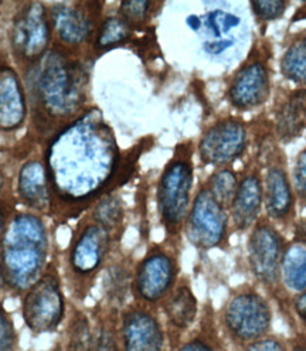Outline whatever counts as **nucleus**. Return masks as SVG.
Returning <instances> with one entry per match:
<instances>
[{"label": "nucleus", "mask_w": 306, "mask_h": 351, "mask_svg": "<svg viewBox=\"0 0 306 351\" xmlns=\"http://www.w3.org/2000/svg\"><path fill=\"white\" fill-rule=\"evenodd\" d=\"M264 208V184L257 171L239 182L228 215L237 232L250 231L262 217Z\"/></svg>", "instance_id": "nucleus-14"}, {"label": "nucleus", "mask_w": 306, "mask_h": 351, "mask_svg": "<svg viewBox=\"0 0 306 351\" xmlns=\"http://www.w3.org/2000/svg\"><path fill=\"white\" fill-rule=\"evenodd\" d=\"M90 351H122L119 333L114 330L113 324H102L97 328Z\"/></svg>", "instance_id": "nucleus-30"}, {"label": "nucleus", "mask_w": 306, "mask_h": 351, "mask_svg": "<svg viewBox=\"0 0 306 351\" xmlns=\"http://www.w3.org/2000/svg\"><path fill=\"white\" fill-rule=\"evenodd\" d=\"M51 20L60 38L69 44H78L91 32V20L85 13L70 5H56Z\"/></svg>", "instance_id": "nucleus-22"}, {"label": "nucleus", "mask_w": 306, "mask_h": 351, "mask_svg": "<svg viewBox=\"0 0 306 351\" xmlns=\"http://www.w3.org/2000/svg\"><path fill=\"white\" fill-rule=\"evenodd\" d=\"M238 184L239 182L237 179V174L233 170L222 169L211 174L206 187L209 189L215 202L224 210L230 211L235 193L238 190Z\"/></svg>", "instance_id": "nucleus-24"}, {"label": "nucleus", "mask_w": 306, "mask_h": 351, "mask_svg": "<svg viewBox=\"0 0 306 351\" xmlns=\"http://www.w3.org/2000/svg\"><path fill=\"white\" fill-rule=\"evenodd\" d=\"M270 75L268 70L261 61H252L238 71L233 80L228 98L235 108L251 109L268 98Z\"/></svg>", "instance_id": "nucleus-15"}, {"label": "nucleus", "mask_w": 306, "mask_h": 351, "mask_svg": "<svg viewBox=\"0 0 306 351\" xmlns=\"http://www.w3.org/2000/svg\"><path fill=\"white\" fill-rule=\"evenodd\" d=\"M230 351H287V340L270 335L266 339L258 340L244 347L233 348Z\"/></svg>", "instance_id": "nucleus-35"}, {"label": "nucleus", "mask_w": 306, "mask_h": 351, "mask_svg": "<svg viewBox=\"0 0 306 351\" xmlns=\"http://www.w3.org/2000/svg\"><path fill=\"white\" fill-rule=\"evenodd\" d=\"M228 211L215 202L207 187L200 189L185 221L187 239L196 248L203 251L222 248L228 241Z\"/></svg>", "instance_id": "nucleus-8"}, {"label": "nucleus", "mask_w": 306, "mask_h": 351, "mask_svg": "<svg viewBox=\"0 0 306 351\" xmlns=\"http://www.w3.org/2000/svg\"><path fill=\"white\" fill-rule=\"evenodd\" d=\"M193 167L189 153H176L163 170L158 186V210L170 235H176L185 226L190 210Z\"/></svg>", "instance_id": "nucleus-6"}, {"label": "nucleus", "mask_w": 306, "mask_h": 351, "mask_svg": "<svg viewBox=\"0 0 306 351\" xmlns=\"http://www.w3.org/2000/svg\"><path fill=\"white\" fill-rule=\"evenodd\" d=\"M292 189L298 200L306 206V149L299 153L292 173Z\"/></svg>", "instance_id": "nucleus-34"}, {"label": "nucleus", "mask_w": 306, "mask_h": 351, "mask_svg": "<svg viewBox=\"0 0 306 351\" xmlns=\"http://www.w3.org/2000/svg\"><path fill=\"white\" fill-rule=\"evenodd\" d=\"M5 183H6L5 176H3V173H2V171H0V193L3 191V189H5Z\"/></svg>", "instance_id": "nucleus-39"}, {"label": "nucleus", "mask_w": 306, "mask_h": 351, "mask_svg": "<svg viewBox=\"0 0 306 351\" xmlns=\"http://www.w3.org/2000/svg\"><path fill=\"white\" fill-rule=\"evenodd\" d=\"M294 312L296 317L306 326V291L298 293L292 302Z\"/></svg>", "instance_id": "nucleus-37"}, {"label": "nucleus", "mask_w": 306, "mask_h": 351, "mask_svg": "<svg viewBox=\"0 0 306 351\" xmlns=\"http://www.w3.org/2000/svg\"><path fill=\"white\" fill-rule=\"evenodd\" d=\"M287 351H306V335L299 333L287 340Z\"/></svg>", "instance_id": "nucleus-38"}, {"label": "nucleus", "mask_w": 306, "mask_h": 351, "mask_svg": "<svg viewBox=\"0 0 306 351\" xmlns=\"http://www.w3.org/2000/svg\"><path fill=\"white\" fill-rule=\"evenodd\" d=\"M47 251V231L41 219L32 214L16 215L0 244L5 280L16 291H29L43 276Z\"/></svg>", "instance_id": "nucleus-2"}, {"label": "nucleus", "mask_w": 306, "mask_h": 351, "mask_svg": "<svg viewBox=\"0 0 306 351\" xmlns=\"http://www.w3.org/2000/svg\"><path fill=\"white\" fill-rule=\"evenodd\" d=\"M281 282L295 295L306 291V244L299 241L287 244L281 263Z\"/></svg>", "instance_id": "nucleus-23"}, {"label": "nucleus", "mask_w": 306, "mask_h": 351, "mask_svg": "<svg viewBox=\"0 0 306 351\" xmlns=\"http://www.w3.org/2000/svg\"><path fill=\"white\" fill-rule=\"evenodd\" d=\"M132 282L134 279L130 276L129 269L121 265V263L109 267L104 279L105 293L108 299L115 304L123 303L129 288L132 287Z\"/></svg>", "instance_id": "nucleus-27"}, {"label": "nucleus", "mask_w": 306, "mask_h": 351, "mask_svg": "<svg viewBox=\"0 0 306 351\" xmlns=\"http://www.w3.org/2000/svg\"><path fill=\"white\" fill-rule=\"evenodd\" d=\"M12 44L16 53L25 60L36 61L45 56L50 44V25L41 3H29L16 16Z\"/></svg>", "instance_id": "nucleus-11"}, {"label": "nucleus", "mask_w": 306, "mask_h": 351, "mask_svg": "<svg viewBox=\"0 0 306 351\" xmlns=\"http://www.w3.org/2000/svg\"><path fill=\"white\" fill-rule=\"evenodd\" d=\"M94 221L95 224L105 228L108 232H111L121 227L123 217H125V208L121 197L117 194H108L104 199L95 206L94 213Z\"/></svg>", "instance_id": "nucleus-26"}, {"label": "nucleus", "mask_w": 306, "mask_h": 351, "mask_svg": "<svg viewBox=\"0 0 306 351\" xmlns=\"http://www.w3.org/2000/svg\"><path fill=\"white\" fill-rule=\"evenodd\" d=\"M5 282L6 280H5V275H3V271H2V265H0V291H2Z\"/></svg>", "instance_id": "nucleus-40"}, {"label": "nucleus", "mask_w": 306, "mask_h": 351, "mask_svg": "<svg viewBox=\"0 0 306 351\" xmlns=\"http://www.w3.org/2000/svg\"><path fill=\"white\" fill-rule=\"evenodd\" d=\"M264 210L271 223L287 224L294 218L295 193L287 173L279 166H272L266 174Z\"/></svg>", "instance_id": "nucleus-17"}, {"label": "nucleus", "mask_w": 306, "mask_h": 351, "mask_svg": "<svg viewBox=\"0 0 306 351\" xmlns=\"http://www.w3.org/2000/svg\"><path fill=\"white\" fill-rule=\"evenodd\" d=\"M250 6L259 20L271 21L285 13L288 3L282 0H257V2H251Z\"/></svg>", "instance_id": "nucleus-32"}, {"label": "nucleus", "mask_w": 306, "mask_h": 351, "mask_svg": "<svg viewBox=\"0 0 306 351\" xmlns=\"http://www.w3.org/2000/svg\"><path fill=\"white\" fill-rule=\"evenodd\" d=\"M130 34H132V27L122 17H109L104 21L99 29L97 47L108 49L118 46V44L125 43Z\"/></svg>", "instance_id": "nucleus-28"}, {"label": "nucleus", "mask_w": 306, "mask_h": 351, "mask_svg": "<svg viewBox=\"0 0 306 351\" xmlns=\"http://www.w3.org/2000/svg\"><path fill=\"white\" fill-rule=\"evenodd\" d=\"M163 312L167 323L179 332H185L198 319L199 303L191 288L186 283L173 288L163 299Z\"/></svg>", "instance_id": "nucleus-19"}, {"label": "nucleus", "mask_w": 306, "mask_h": 351, "mask_svg": "<svg viewBox=\"0 0 306 351\" xmlns=\"http://www.w3.org/2000/svg\"><path fill=\"white\" fill-rule=\"evenodd\" d=\"M176 351H230L224 343L218 339L215 332H206L196 335L190 340L179 346Z\"/></svg>", "instance_id": "nucleus-29"}, {"label": "nucleus", "mask_w": 306, "mask_h": 351, "mask_svg": "<svg viewBox=\"0 0 306 351\" xmlns=\"http://www.w3.org/2000/svg\"><path fill=\"white\" fill-rule=\"evenodd\" d=\"M19 194L26 204L43 210L50 203L49 173L40 162H27L19 173Z\"/></svg>", "instance_id": "nucleus-20"}, {"label": "nucleus", "mask_w": 306, "mask_h": 351, "mask_svg": "<svg viewBox=\"0 0 306 351\" xmlns=\"http://www.w3.org/2000/svg\"><path fill=\"white\" fill-rule=\"evenodd\" d=\"M176 278V259L162 248H153L135 271L132 282L134 293L145 303H156L173 291Z\"/></svg>", "instance_id": "nucleus-10"}, {"label": "nucleus", "mask_w": 306, "mask_h": 351, "mask_svg": "<svg viewBox=\"0 0 306 351\" xmlns=\"http://www.w3.org/2000/svg\"><path fill=\"white\" fill-rule=\"evenodd\" d=\"M16 344L14 328L6 312L0 306V351H13Z\"/></svg>", "instance_id": "nucleus-36"}, {"label": "nucleus", "mask_w": 306, "mask_h": 351, "mask_svg": "<svg viewBox=\"0 0 306 351\" xmlns=\"http://www.w3.org/2000/svg\"><path fill=\"white\" fill-rule=\"evenodd\" d=\"M119 339L122 351H163L166 343L162 323L143 306L122 313Z\"/></svg>", "instance_id": "nucleus-13"}, {"label": "nucleus", "mask_w": 306, "mask_h": 351, "mask_svg": "<svg viewBox=\"0 0 306 351\" xmlns=\"http://www.w3.org/2000/svg\"><path fill=\"white\" fill-rule=\"evenodd\" d=\"M36 82L43 105L53 115H71L84 101V74L62 53L46 56Z\"/></svg>", "instance_id": "nucleus-4"}, {"label": "nucleus", "mask_w": 306, "mask_h": 351, "mask_svg": "<svg viewBox=\"0 0 306 351\" xmlns=\"http://www.w3.org/2000/svg\"><path fill=\"white\" fill-rule=\"evenodd\" d=\"M281 69L288 80L306 84V34L296 40L283 54Z\"/></svg>", "instance_id": "nucleus-25"}, {"label": "nucleus", "mask_w": 306, "mask_h": 351, "mask_svg": "<svg viewBox=\"0 0 306 351\" xmlns=\"http://www.w3.org/2000/svg\"><path fill=\"white\" fill-rule=\"evenodd\" d=\"M118 149L113 132L97 115L74 122L49 149V179L62 200L93 199L113 178Z\"/></svg>", "instance_id": "nucleus-1"}, {"label": "nucleus", "mask_w": 306, "mask_h": 351, "mask_svg": "<svg viewBox=\"0 0 306 351\" xmlns=\"http://www.w3.org/2000/svg\"><path fill=\"white\" fill-rule=\"evenodd\" d=\"M2 230H3V214L0 211V232H2Z\"/></svg>", "instance_id": "nucleus-41"}, {"label": "nucleus", "mask_w": 306, "mask_h": 351, "mask_svg": "<svg viewBox=\"0 0 306 351\" xmlns=\"http://www.w3.org/2000/svg\"><path fill=\"white\" fill-rule=\"evenodd\" d=\"M187 25L194 32L204 30L203 50L218 60L238 58L246 50L250 25L239 3H215L203 16H190Z\"/></svg>", "instance_id": "nucleus-3"}, {"label": "nucleus", "mask_w": 306, "mask_h": 351, "mask_svg": "<svg viewBox=\"0 0 306 351\" xmlns=\"http://www.w3.org/2000/svg\"><path fill=\"white\" fill-rule=\"evenodd\" d=\"M23 317L33 333L56 330L64 317V298L54 274H45L29 289L23 302Z\"/></svg>", "instance_id": "nucleus-9"}, {"label": "nucleus", "mask_w": 306, "mask_h": 351, "mask_svg": "<svg viewBox=\"0 0 306 351\" xmlns=\"http://www.w3.org/2000/svg\"><path fill=\"white\" fill-rule=\"evenodd\" d=\"M111 247V232L98 224L86 226L78 235L71 250L73 269L81 275L95 272L105 261Z\"/></svg>", "instance_id": "nucleus-16"}, {"label": "nucleus", "mask_w": 306, "mask_h": 351, "mask_svg": "<svg viewBox=\"0 0 306 351\" xmlns=\"http://www.w3.org/2000/svg\"><path fill=\"white\" fill-rule=\"evenodd\" d=\"M247 149L246 126L237 119H224L213 125L200 141L199 153L204 163L226 166Z\"/></svg>", "instance_id": "nucleus-12"}, {"label": "nucleus", "mask_w": 306, "mask_h": 351, "mask_svg": "<svg viewBox=\"0 0 306 351\" xmlns=\"http://www.w3.org/2000/svg\"><path fill=\"white\" fill-rule=\"evenodd\" d=\"M150 6L152 5L149 2H139V0H135V2H123L121 3L119 13L126 23L132 27V25L143 23Z\"/></svg>", "instance_id": "nucleus-33"}, {"label": "nucleus", "mask_w": 306, "mask_h": 351, "mask_svg": "<svg viewBox=\"0 0 306 351\" xmlns=\"http://www.w3.org/2000/svg\"><path fill=\"white\" fill-rule=\"evenodd\" d=\"M94 332L91 330L90 323L84 316L75 319L71 336H70V351H90L93 344Z\"/></svg>", "instance_id": "nucleus-31"}, {"label": "nucleus", "mask_w": 306, "mask_h": 351, "mask_svg": "<svg viewBox=\"0 0 306 351\" xmlns=\"http://www.w3.org/2000/svg\"><path fill=\"white\" fill-rule=\"evenodd\" d=\"M272 319V307L267 298L248 287L231 295L222 313L224 333L233 348L270 336Z\"/></svg>", "instance_id": "nucleus-5"}, {"label": "nucleus", "mask_w": 306, "mask_h": 351, "mask_svg": "<svg viewBox=\"0 0 306 351\" xmlns=\"http://www.w3.org/2000/svg\"><path fill=\"white\" fill-rule=\"evenodd\" d=\"M306 126V90L292 93L276 112V134L281 141L298 138Z\"/></svg>", "instance_id": "nucleus-21"}, {"label": "nucleus", "mask_w": 306, "mask_h": 351, "mask_svg": "<svg viewBox=\"0 0 306 351\" xmlns=\"http://www.w3.org/2000/svg\"><path fill=\"white\" fill-rule=\"evenodd\" d=\"M26 99L17 74L0 67V129L14 130L26 118Z\"/></svg>", "instance_id": "nucleus-18"}, {"label": "nucleus", "mask_w": 306, "mask_h": 351, "mask_svg": "<svg viewBox=\"0 0 306 351\" xmlns=\"http://www.w3.org/2000/svg\"><path fill=\"white\" fill-rule=\"evenodd\" d=\"M287 241L267 217H261L250 230L247 239L248 267L262 287L278 289L281 282V263Z\"/></svg>", "instance_id": "nucleus-7"}]
</instances>
